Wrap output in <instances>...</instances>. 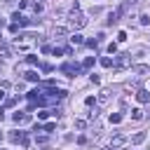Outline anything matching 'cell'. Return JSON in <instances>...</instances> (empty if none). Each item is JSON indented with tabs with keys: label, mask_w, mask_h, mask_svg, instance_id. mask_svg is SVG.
I'll list each match as a JSON object with an SVG mask.
<instances>
[{
	"label": "cell",
	"mask_w": 150,
	"mask_h": 150,
	"mask_svg": "<svg viewBox=\"0 0 150 150\" xmlns=\"http://www.w3.org/2000/svg\"><path fill=\"white\" fill-rule=\"evenodd\" d=\"M68 26H70V28H84V26H87V19H84V14H82L77 7L68 14Z\"/></svg>",
	"instance_id": "cell-1"
},
{
	"label": "cell",
	"mask_w": 150,
	"mask_h": 150,
	"mask_svg": "<svg viewBox=\"0 0 150 150\" xmlns=\"http://www.w3.org/2000/svg\"><path fill=\"white\" fill-rule=\"evenodd\" d=\"M112 66H115L117 70H124V68H129V66H131V54H120L117 59H112Z\"/></svg>",
	"instance_id": "cell-2"
},
{
	"label": "cell",
	"mask_w": 150,
	"mask_h": 150,
	"mask_svg": "<svg viewBox=\"0 0 150 150\" xmlns=\"http://www.w3.org/2000/svg\"><path fill=\"white\" fill-rule=\"evenodd\" d=\"M9 141H12V143H21L23 148H28V143H30L23 131H12V134H9Z\"/></svg>",
	"instance_id": "cell-3"
},
{
	"label": "cell",
	"mask_w": 150,
	"mask_h": 150,
	"mask_svg": "<svg viewBox=\"0 0 150 150\" xmlns=\"http://www.w3.org/2000/svg\"><path fill=\"white\" fill-rule=\"evenodd\" d=\"M61 73H66L68 77H73L77 73H82V66H77V63H63L61 66Z\"/></svg>",
	"instance_id": "cell-4"
},
{
	"label": "cell",
	"mask_w": 150,
	"mask_h": 150,
	"mask_svg": "<svg viewBox=\"0 0 150 150\" xmlns=\"http://www.w3.org/2000/svg\"><path fill=\"white\" fill-rule=\"evenodd\" d=\"M12 23H19V26L23 28V26H28V23H30V19H26L21 12H14V14H12Z\"/></svg>",
	"instance_id": "cell-5"
},
{
	"label": "cell",
	"mask_w": 150,
	"mask_h": 150,
	"mask_svg": "<svg viewBox=\"0 0 150 150\" xmlns=\"http://www.w3.org/2000/svg\"><path fill=\"white\" fill-rule=\"evenodd\" d=\"M136 101L138 103H150V91L148 89H138L136 91Z\"/></svg>",
	"instance_id": "cell-6"
},
{
	"label": "cell",
	"mask_w": 150,
	"mask_h": 150,
	"mask_svg": "<svg viewBox=\"0 0 150 150\" xmlns=\"http://www.w3.org/2000/svg\"><path fill=\"white\" fill-rule=\"evenodd\" d=\"M12 120H14L16 124H26V122H30V115H28V112H14Z\"/></svg>",
	"instance_id": "cell-7"
},
{
	"label": "cell",
	"mask_w": 150,
	"mask_h": 150,
	"mask_svg": "<svg viewBox=\"0 0 150 150\" xmlns=\"http://www.w3.org/2000/svg\"><path fill=\"white\" fill-rule=\"evenodd\" d=\"M143 141H145V131H138V134L131 136V143H134V145H138V143H143Z\"/></svg>",
	"instance_id": "cell-8"
},
{
	"label": "cell",
	"mask_w": 150,
	"mask_h": 150,
	"mask_svg": "<svg viewBox=\"0 0 150 150\" xmlns=\"http://www.w3.org/2000/svg\"><path fill=\"white\" fill-rule=\"evenodd\" d=\"M70 45H84V38H82L80 33H73V35H70Z\"/></svg>",
	"instance_id": "cell-9"
},
{
	"label": "cell",
	"mask_w": 150,
	"mask_h": 150,
	"mask_svg": "<svg viewBox=\"0 0 150 150\" xmlns=\"http://www.w3.org/2000/svg\"><path fill=\"white\" fill-rule=\"evenodd\" d=\"M124 143H127V138H124L122 134H117V136L112 138V148H120V145H124Z\"/></svg>",
	"instance_id": "cell-10"
},
{
	"label": "cell",
	"mask_w": 150,
	"mask_h": 150,
	"mask_svg": "<svg viewBox=\"0 0 150 150\" xmlns=\"http://www.w3.org/2000/svg\"><path fill=\"white\" fill-rule=\"evenodd\" d=\"M26 80H28V82H40V75H38L35 70H28V73H26Z\"/></svg>",
	"instance_id": "cell-11"
},
{
	"label": "cell",
	"mask_w": 150,
	"mask_h": 150,
	"mask_svg": "<svg viewBox=\"0 0 150 150\" xmlns=\"http://www.w3.org/2000/svg\"><path fill=\"white\" fill-rule=\"evenodd\" d=\"M131 70H134V73H141V75H148V73H150V68H148V66H134Z\"/></svg>",
	"instance_id": "cell-12"
},
{
	"label": "cell",
	"mask_w": 150,
	"mask_h": 150,
	"mask_svg": "<svg viewBox=\"0 0 150 150\" xmlns=\"http://www.w3.org/2000/svg\"><path fill=\"white\" fill-rule=\"evenodd\" d=\"M94 66V56H87L84 61H82V70H87V68H91Z\"/></svg>",
	"instance_id": "cell-13"
},
{
	"label": "cell",
	"mask_w": 150,
	"mask_h": 150,
	"mask_svg": "<svg viewBox=\"0 0 150 150\" xmlns=\"http://www.w3.org/2000/svg\"><path fill=\"white\" fill-rule=\"evenodd\" d=\"M131 120H143V110L141 108H134L131 110Z\"/></svg>",
	"instance_id": "cell-14"
},
{
	"label": "cell",
	"mask_w": 150,
	"mask_h": 150,
	"mask_svg": "<svg viewBox=\"0 0 150 150\" xmlns=\"http://www.w3.org/2000/svg\"><path fill=\"white\" fill-rule=\"evenodd\" d=\"M122 122V115L120 112H110V124H120Z\"/></svg>",
	"instance_id": "cell-15"
},
{
	"label": "cell",
	"mask_w": 150,
	"mask_h": 150,
	"mask_svg": "<svg viewBox=\"0 0 150 150\" xmlns=\"http://www.w3.org/2000/svg\"><path fill=\"white\" fill-rule=\"evenodd\" d=\"M101 66H103V68H112V59H110V56H103V59H101Z\"/></svg>",
	"instance_id": "cell-16"
},
{
	"label": "cell",
	"mask_w": 150,
	"mask_h": 150,
	"mask_svg": "<svg viewBox=\"0 0 150 150\" xmlns=\"http://www.w3.org/2000/svg\"><path fill=\"white\" fill-rule=\"evenodd\" d=\"M108 98H110V91H108V89H103V91H101V96H98V103H105Z\"/></svg>",
	"instance_id": "cell-17"
},
{
	"label": "cell",
	"mask_w": 150,
	"mask_h": 150,
	"mask_svg": "<svg viewBox=\"0 0 150 150\" xmlns=\"http://www.w3.org/2000/svg\"><path fill=\"white\" fill-rule=\"evenodd\" d=\"M54 129H56V122H47V124L42 127V131H47V134H49V131H54Z\"/></svg>",
	"instance_id": "cell-18"
},
{
	"label": "cell",
	"mask_w": 150,
	"mask_h": 150,
	"mask_svg": "<svg viewBox=\"0 0 150 150\" xmlns=\"http://www.w3.org/2000/svg\"><path fill=\"white\" fill-rule=\"evenodd\" d=\"M42 9H45V5H42V2H33V12H35V14H40Z\"/></svg>",
	"instance_id": "cell-19"
},
{
	"label": "cell",
	"mask_w": 150,
	"mask_h": 150,
	"mask_svg": "<svg viewBox=\"0 0 150 150\" xmlns=\"http://www.w3.org/2000/svg\"><path fill=\"white\" fill-rule=\"evenodd\" d=\"M68 33V28H63V26H56L54 28V35H66Z\"/></svg>",
	"instance_id": "cell-20"
},
{
	"label": "cell",
	"mask_w": 150,
	"mask_h": 150,
	"mask_svg": "<svg viewBox=\"0 0 150 150\" xmlns=\"http://www.w3.org/2000/svg\"><path fill=\"white\" fill-rule=\"evenodd\" d=\"M0 54H2V56H9V54H12V49H9L7 45H0Z\"/></svg>",
	"instance_id": "cell-21"
},
{
	"label": "cell",
	"mask_w": 150,
	"mask_h": 150,
	"mask_svg": "<svg viewBox=\"0 0 150 150\" xmlns=\"http://www.w3.org/2000/svg\"><path fill=\"white\" fill-rule=\"evenodd\" d=\"M26 63L35 66V63H38V56H35V54H28V56H26Z\"/></svg>",
	"instance_id": "cell-22"
},
{
	"label": "cell",
	"mask_w": 150,
	"mask_h": 150,
	"mask_svg": "<svg viewBox=\"0 0 150 150\" xmlns=\"http://www.w3.org/2000/svg\"><path fill=\"white\" fill-rule=\"evenodd\" d=\"M94 103H96V98H94V96H87V98H84V105H87V108H91Z\"/></svg>",
	"instance_id": "cell-23"
},
{
	"label": "cell",
	"mask_w": 150,
	"mask_h": 150,
	"mask_svg": "<svg viewBox=\"0 0 150 150\" xmlns=\"http://www.w3.org/2000/svg\"><path fill=\"white\" fill-rule=\"evenodd\" d=\"M49 115H52V112H49V110H40V112H38V120H47V117H49Z\"/></svg>",
	"instance_id": "cell-24"
},
{
	"label": "cell",
	"mask_w": 150,
	"mask_h": 150,
	"mask_svg": "<svg viewBox=\"0 0 150 150\" xmlns=\"http://www.w3.org/2000/svg\"><path fill=\"white\" fill-rule=\"evenodd\" d=\"M141 23L148 26V23H150V16H148V14H141Z\"/></svg>",
	"instance_id": "cell-25"
},
{
	"label": "cell",
	"mask_w": 150,
	"mask_h": 150,
	"mask_svg": "<svg viewBox=\"0 0 150 150\" xmlns=\"http://www.w3.org/2000/svg\"><path fill=\"white\" fill-rule=\"evenodd\" d=\"M124 40H127V33L120 30V33H117V42H124Z\"/></svg>",
	"instance_id": "cell-26"
},
{
	"label": "cell",
	"mask_w": 150,
	"mask_h": 150,
	"mask_svg": "<svg viewBox=\"0 0 150 150\" xmlns=\"http://www.w3.org/2000/svg\"><path fill=\"white\" fill-rule=\"evenodd\" d=\"M75 127H77V129H84L87 122H84V120H75Z\"/></svg>",
	"instance_id": "cell-27"
},
{
	"label": "cell",
	"mask_w": 150,
	"mask_h": 150,
	"mask_svg": "<svg viewBox=\"0 0 150 150\" xmlns=\"http://www.w3.org/2000/svg\"><path fill=\"white\" fill-rule=\"evenodd\" d=\"M19 28H21L19 23H9V30H12V33H19Z\"/></svg>",
	"instance_id": "cell-28"
},
{
	"label": "cell",
	"mask_w": 150,
	"mask_h": 150,
	"mask_svg": "<svg viewBox=\"0 0 150 150\" xmlns=\"http://www.w3.org/2000/svg\"><path fill=\"white\" fill-rule=\"evenodd\" d=\"M108 52H110V54H115V52H117V45H115V42H110V45H108Z\"/></svg>",
	"instance_id": "cell-29"
},
{
	"label": "cell",
	"mask_w": 150,
	"mask_h": 150,
	"mask_svg": "<svg viewBox=\"0 0 150 150\" xmlns=\"http://www.w3.org/2000/svg\"><path fill=\"white\" fill-rule=\"evenodd\" d=\"M84 45H87V47H96V45H98V40H87Z\"/></svg>",
	"instance_id": "cell-30"
},
{
	"label": "cell",
	"mask_w": 150,
	"mask_h": 150,
	"mask_svg": "<svg viewBox=\"0 0 150 150\" xmlns=\"http://www.w3.org/2000/svg\"><path fill=\"white\" fill-rule=\"evenodd\" d=\"M40 68H42V73H49V70H52V66H49V63H42Z\"/></svg>",
	"instance_id": "cell-31"
},
{
	"label": "cell",
	"mask_w": 150,
	"mask_h": 150,
	"mask_svg": "<svg viewBox=\"0 0 150 150\" xmlns=\"http://www.w3.org/2000/svg\"><path fill=\"white\" fill-rule=\"evenodd\" d=\"M35 143H47V136H35Z\"/></svg>",
	"instance_id": "cell-32"
},
{
	"label": "cell",
	"mask_w": 150,
	"mask_h": 150,
	"mask_svg": "<svg viewBox=\"0 0 150 150\" xmlns=\"http://www.w3.org/2000/svg\"><path fill=\"white\" fill-rule=\"evenodd\" d=\"M2 120H5V110L0 108V122H2Z\"/></svg>",
	"instance_id": "cell-33"
},
{
	"label": "cell",
	"mask_w": 150,
	"mask_h": 150,
	"mask_svg": "<svg viewBox=\"0 0 150 150\" xmlns=\"http://www.w3.org/2000/svg\"><path fill=\"white\" fill-rule=\"evenodd\" d=\"M2 98H5V91H2V89H0V101H2Z\"/></svg>",
	"instance_id": "cell-34"
},
{
	"label": "cell",
	"mask_w": 150,
	"mask_h": 150,
	"mask_svg": "<svg viewBox=\"0 0 150 150\" xmlns=\"http://www.w3.org/2000/svg\"><path fill=\"white\" fill-rule=\"evenodd\" d=\"M0 26H5V19H2V16H0Z\"/></svg>",
	"instance_id": "cell-35"
}]
</instances>
